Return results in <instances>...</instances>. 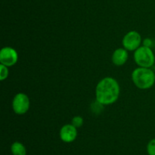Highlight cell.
Segmentation results:
<instances>
[{"mask_svg":"<svg viewBox=\"0 0 155 155\" xmlns=\"http://www.w3.org/2000/svg\"><path fill=\"white\" fill-rule=\"evenodd\" d=\"M12 109L17 115H24L29 110L30 100L28 96L24 93H18L12 100Z\"/></svg>","mask_w":155,"mask_h":155,"instance_id":"cell-4","label":"cell"},{"mask_svg":"<svg viewBox=\"0 0 155 155\" xmlns=\"http://www.w3.org/2000/svg\"><path fill=\"white\" fill-rule=\"evenodd\" d=\"M120 94V84L116 79L112 77H105L101 79L95 88V100L107 106L114 103Z\"/></svg>","mask_w":155,"mask_h":155,"instance_id":"cell-1","label":"cell"},{"mask_svg":"<svg viewBox=\"0 0 155 155\" xmlns=\"http://www.w3.org/2000/svg\"><path fill=\"white\" fill-rule=\"evenodd\" d=\"M142 43V36L139 32L130 30L124 35L122 40L123 47L127 51H136Z\"/></svg>","mask_w":155,"mask_h":155,"instance_id":"cell-5","label":"cell"},{"mask_svg":"<svg viewBox=\"0 0 155 155\" xmlns=\"http://www.w3.org/2000/svg\"><path fill=\"white\" fill-rule=\"evenodd\" d=\"M147 152L148 155H155V138H153L147 144Z\"/></svg>","mask_w":155,"mask_h":155,"instance_id":"cell-12","label":"cell"},{"mask_svg":"<svg viewBox=\"0 0 155 155\" xmlns=\"http://www.w3.org/2000/svg\"><path fill=\"white\" fill-rule=\"evenodd\" d=\"M12 155H27V150L24 144L19 141H15L11 146Z\"/></svg>","mask_w":155,"mask_h":155,"instance_id":"cell-9","label":"cell"},{"mask_svg":"<svg viewBox=\"0 0 155 155\" xmlns=\"http://www.w3.org/2000/svg\"><path fill=\"white\" fill-rule=\"evenodd\" d=\"M8 67L1 64L0 65V81H3L6 80L7 78L8 77Z\"/></svg>","mask_w":155,"mask_h":155,"instance_id":"cell-11","label":"cell"},{"mask_svg":"<svg viewBox=\"0 0 155 155\" xmlns=\"http://www.w3.org/2000/svg\"><path fill=\"white\" fill-rule=\"evenodd\" d=\"M153 45V41L152 40L150 39V38H145L143 41H142V46H145L146 47H149L151 48Z\"/></svg>","mask_w":155,"mask_h":155,"instance_id":"cell-13","label":"cell"},{"mask_svg":"<svg viewBox=\"0 0 155 155\" xmlns=\"http://www.w3.org/2000/svg\"><path fill=\"white\" fill-rule=\"evenodd\" d=\"M77 134V129L71 123L64 125L59 132L61 140L65 143H71L75 141Z\"/></svg>","mask_w":155,"mask_h":155,"instance_id":"cell-7","label":"cell"},{"mask_svg":"<svg viewBox=\"0 0 155 155\" xmlns=\"http://www.w3.org/2000/svg\"><path fill=\"white\" fill-rule=\"evenodd\" d=\"M18 61V53L10 46L3 47L0 51V63L7 67L15 65Z\"/></svg>","mask_w":155,"mask_h":155,"instance_id":"cell-6","label":"cell"},{"mask_svg":"<svg viewBox=\"0 0 155 155\" xmlns=\"http://www.w3.org/2000/svg\"><path fill=\"white\" fill-rule=\"evenodd\" d=\"M133 84L141 90L151 88L155 83V73L151 68L138 67L131 74Z\"/></svg>","mask_w":155,"mask_h":155,"instance_id":"cell-2","label":"cell"},{"mask_svg":"<svg viewBox=\"0 0 155 155\" xmlns=\"http://www.w3.org/2000/svg\"><path fill=\"white\" fill-rule=\"evenodd\" d=\"M135 62L142 68H151L155 63V56L151 48L141 46L134 52Z\"/></svg>","mask_w":155,"mask_h":155,"instance_id":"cell-3","label":"cell"},{"mask_svg":"<svg viewBox=\"0 0 155 155\" xmlns=\"http://www.w3.org/2000/svg\"><path fill=\"white\" fill-rule=\"evenodd\" d=\"M83 123H84V119L82 116L80 115H75L74 117H73V119H71V124L74 126H75L77 129L79 128H81L83 126Z\"/></svg>","mask_w":155,"mask_h":155,"instance_id":"cell-10","label":"cell"},{"mask_svg":"<svg viewBox=\"0 0 155 155\" xmlns=\"http://www.w3.org/2000/svg\"><path fill=\"white\" fill-rule=\"evenodd\" d=\"M128 51L126 49L118 48L114 51L111 56L112 62L116 66H122L128 60Z\"/></svg>","mask_w":155,"mask_h":155,"instance_id":"cell-8","label":"cell"}]
</instances>
